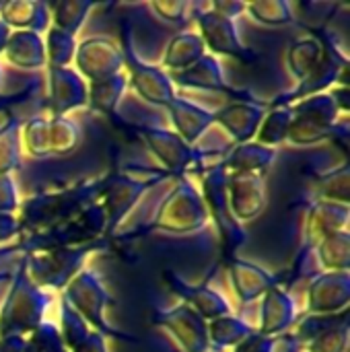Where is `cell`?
Segmentation results:
<instances>
[{
	"label": "cell",
	"instance_id": "26",
	"mask_svg": "<svg viewBox=\"0 0 350 352\" xmlns=\"http://www.w3.org/2000/svg\"><path fill=\"white\" fill-rule=\"evenodd\" d=\"M0 19L12 31H33L43 33L50 29V4L39 0H12L4 2L0 8Z\"/></svg>",
	"mask_w": 350,
	"mask_h": 352
},
{
	"label": "cell",
	"instance_id": "36",
	"mask_svg": "<svg viewBox=\"0 0 350 352\" xmlns=\"http://www.w3.org/2000/svg\"><path fill=\"white\" fill-rule=\"evenodd\" d=\"M252 332H254V328L248 322H243L241 318H235V316H223V318H217V320L208 322V340H210V346L215 344L219 349L237 346Z\"/></svg>",
	"mask_w": 350,
	"mask_h": 352
},
{
	"label": "cell",
	"instance_id": "13",
	"mask_svg": "<svg viewBox=\"0 0 350 352\" xmlns=\"http://www.w3.org/2000/svg\"><path fill=\"white\" fill-rule=\"evenodd\" d=\"M74 70L89 82H97L124 72V52L113 37L93 35L76 43Z\"/></svg>",
	"mask_w": 350,
	"mask_h": 352
},
{
	"label": "cell",
	"instance_id": "32",
	"mask_svg": "<svg viewBox=\"0 0 350 352\" xmlns=\"http://www.w3.org/2000/svg\"><path fill=\"white\" fill-rule=\"evenodd\" d=\"M23 157L21 122L12 113H4L0 120V175H10L19 169Z\"/></svg>",
	"mask_w": 350,
	"mask_h": 352
},
{
	"label": "cell",
	"instance_id": "24",
	"mask_svg": "<svg viewBox=\"0 0 350 352\" xmlns=\"http://www.w3.org/2000/svg\"><path fill=\"white\" fill-rule=\"evenodd\" d=\"M349 204H336L328 200H318L305 219V248L316 250L326 237L349 229Z\"/></svg>",
	"mask_w": 350,
	"mask_h": 352
},
{
	"label": "cell",
	"instance_id": "50",
	"mask_svg": "<svg viewBox=\"0 0 350 352\" xmlns=\"http://www.w3.org/2000/svg\"><path fill=\"white\" fill-rule=\"evenodd\" d=\"M70 352H107V344H105V336H101L99 332L91 330V334L85 338L83 344H78L74 351Z\"/></svg>",
	"mask_w": 350,
	"mask_h": 352
},
{
	"label": "cell",
	"instance_id": "20",
	"mask_svg": "<svg viewBox=\"0 0 350 352\" xmlns=\"http://www.w3.org/2000/svg\"><path fill=\"white\" fill-rule=\"evenodd\" d=\"M165 285L171 293H175L179 299H184L186 305H190L202 320L212 322L223 316H231L229 301L215 289L206 285H188L184 278H179L175 272L165 270L163 272Z\"/></svg>",
	"mask_w": 350,
	"mask_h": 352
},
{
	"label": "cell",
	"instance_id": "17",
	"mask_svg": "<svg viewBox=\"0 0 350 352\" xmlns=\"http://www.w3.org/2000/svg\"><path fill=\"white\" fill-rule=\"evenodd\" d=\"M350 272H320L307 289L309 316H340L349 311Z\"/></svg>",
	"mask_w": 350,
	"mask_h": 352
},
{
	"label": "cell",
	"instance_id": "27",
	"mask_svg": "<svg viewBox=\"0 0 350 352\" xmlns=\"http://www.w3.org/2000/svg\"><path fill=\"white\" fill-rule=\"evenodd\" d=\"M4 56L8 64L21 70H37L47 64L43 37L33 31H12L4 47Z\"/></svg>",
	"mask_w": 350,
	"mask_h": 352
},
{
	"label": "cell",
	"instance_id": "34",
	"mask_svg": "<svg viewBox=\"0 0 350 352\" xmlns=\"http://www.w3.org/2000/svg\"><path fill=\"white\" fill-rule=\"evenodd\" d=\"M316 250H318V260L324 272H349L350 270L349 229L326 237Z\"/></svg>",
	"mask_w": 350,
	"mask_h": 352
},
{
	"label": "cell",
	"instance_id": "16",
	"mask_svg": "<svg viewBox=\"0 0 350 352\" xmlns=\"http://www.w3.org/2000/svg\"><path fill=\"white\" fill-rule=\"evenodd\" d=\"M227 200L231 214L239 225L256 221L268 204L264 175L227 171Z\"/></svg>",
	"mask_w": 350,
	"mask_h": 352
},
{
	"label": "cell",
	"instance_id": "48",
	"mask_svg": "<svg viewBox=\"0 0 350 352\" xmlns=\"http://www.w3.org/2000/svg\"><path fill=\"white\" fill-rule=\"evenodd\" d=\"M208 8L210 10H215L217 14H221V16H225V19H231V21H235V16H239L241 12H245V2H237V0H233V2H229V0H215V2H210L208 4Z\"/></svg>",
	"mask_w": 350,
	"mask_h": 352
},
{
	"label": "cell",
	"instance_id": "46",
	"mask_svg": "<svg viewBox=\"0 0 350 352\" xmlns=\"http://www.w3.org/2000/svg\"><path fill=\"white\" fill-rule=\"evenodd\" d=\"M19 204H21V198H19L12 175H0V212L14 214L19 210Z\"/></svg>",
	"mask_w": 350,
	"mask_h": 352
},
{
	"label": "cell",
	"instance_id": "15",
	"mask_svg": "<svg viewBox=\"0 0 350 352\" xmlns=\"http://www.w3.org/2000/svg\"><path fill=\"white\" fill-rule=\"evenodd\" d=\"M196 21L200 29L198 35L212 56H231L241 62H254V54L243 45L235 21L225 19L210 8L196 12Z\"/></svg>",
	"mask_w": 350,
	"mask_h": 352
},
{
	"label": "cell",
	"instance_id": "5",
	"mask_svg": "<svg viewBox=\"0 0 350 352\" xmlns=\"http://www.w3.org/2000/svg\"><path fill=\"white\" fill-rule=\"evenodd\" d=\"M200 196L204 200L208 219H212L219 229L223 258L229 260L237 254L239 248H243V243L248 241V233L231 214L227 200V169L221 163L202 169Z\"/></svg>",
	"mask_w": 350,
	"mask_h": 352
},
{
	"label": "cell",
	"instance_id": "33",
	"mask_svg": "<svg viewBox=\"0 0 350 352\" xmlns=\"http://www.w3.org/2000/svg\"><path fill=\"white\" fill-rule=\"evenodd\" d=\"M83 142V128L68 116L50 118V155L66 157L72 155Z\"/></svg>",
	"mask_w": 350,
	"mask_h": 352
},
{
	"label": "cell",
	"instance_id": "39",
	"mask_svg": "<svg viewBox=\"0 0 350 352\" xmlns=\"http://www.w3.org/2000/svg\"><path fill=\"white\" fill-rule=\"evenodd\" d=\"M45 45V66L50 68H68L76 54V39L74 35L56 29L54 25L47 29V35L43 39Z\"/></svg>",
	"mask_w": 350,
	"mask_h": 352
},
{
	"label": "cell",
	"instance_id": "1",
	"mask_svg": "<svg viewBox=\"0 0 350 352\" xmlns=\"http://www.w3.org/2000/svg\"><path fill=\"white\" fill-rule=\"evenodd\" d=\"M101 179L103 175L85 177L74 184L47 188L25 198L17 210L19 212L17 217L21 223V235L45 231L58 223L72 219L74 214H78L93 202H99Z\"/></svg>",
	"mask_w": 350,
	"mask_h": 352
},
{
	"label": "cell",
	"instance_id": "51",
	"mask_svg": "<svg viewBox=\"0 0 350 352\" xmlns=\"http://www.w3.org/2000/svg\"><path fill=\"white\" fill-rule=\"evenodd\" d=\"M27 338L25 336H0V352H25Z\"/></svg>",
	"mask_w": 350,
	"mask_h": 352
},
{
	"label": "cell",
	"instance_id": "53",
	"mask_svg": "<svg viewBox=\"0 0 350 352\" xmlns=\"http://www.w3.org/2000/svg\"><path fill=\"white\" fill-rule=\"evenodd\" d=\"M10 33H12V29L0 19V56L4 54V47H6V41H8Z\"/></svg>",
	"mask_w": 350,
	"mask_h": 352
},
{
	"label": "cell",
	"instance_id": "37",
	"mask_svg": "<svg viewBox=\"0 0 350 352\" xmlns=\"http://www.w3.org/2000/svg\"><path fill=\"white\" fill-rule=\"evenodd\" d=\"M316 188L320 194V200L336 202V204H349L350 202V169L349 163H342L340 167H334L326 173H320L316 177Z\"/></svg>",
	"mask_w": 350,
	"mask_h": 352
},
{
	"label": "cell",
	"instance_id": "30",
	"mask_svg": "<svg viewBox=\"0 0 350 352\" xmlns=\"http://www.w3.org/2000/svg\"><path fill=\"white\" fill-rule=\"evenodd\" d=\"M324 58L322 35H307L291 43L287 52V66L297 80H303Z\"/></svg>",
	"mask_w": 350,
	"mask_h": 352
},
{
	"label": "cell",
	"instance_id": "45",
	"mask_svg": "<svg viewBox=\"0 0 350 352\" xmlns=\"http://www.w3.org/2000/svg\"><path fill=\"white\" fill-rule=\"evenodd\" d=\"M196 8V4L190 2H177V0H155L153 2V10L169 23L182 25L188 21V14Z\"/></svg>",
	"mask_w": 350,
	"mask_h": 352
},
{
	"label": "cell",
	"instance_id": "11",
	"mask_svg": "<svg viewBox=\"0 0 350 352\" xmlns=\"http://www.w3.org/2000/svg\"><path fill=\"white\" fill-rule=\"evenodd\" d=\"M140 134L149 151L157 157V161L167 169L169 175L184 177L192 167L200 165L204 153L188 144L182 136L171 130L157 128V126H134Z\"/></svg>",
	"mask_w": 350,
	"mask_h": 352
},
{
	"label": "cell",
	"instance_id": "31",
	"mask_svg": "<svg viewBox=\"0 0 350 352\" xmlns=\"http://www.w3.org/2000/svg\"><path fill=\"white\" fill-rule=\"evenodd\" d=\"M126 89H128L126 72H120L116 76H109V78H103L97 82H89L87 105H91V109H95V111H101L103 116L113 118Z\"/></svg>",
	"mask_w": 350,
	"mask_h": 352
},
{
	"label": "cell",
	"instance_id": "6",
	"mask_svg": "<svg viewBox=\"0 0 350 352\" xmlns=\"http://www.w3.org/2000/svg\"><path fill=\"white\" fill-rule=\"evenodd\" d=\"M208 221L200 190L188 177H177V184L157 208L153 229L171 235H188L200 231Z\"/></svg>",
	"mask_w": 350,
	"mask_h": 352
},
{
	"label": "cell",
	"instance_id": "21",
	"mask_svg": "<svg viewBox=\"0 0 350 352\" xmlns=\"http://www.w3.org/2000/svg\"><path fill=\"white\" fill-rule=\"evenodd\" d=\"M52 116H66L87 105L89 85L74 68H47Z\"/></svg>",
	"mask_w": 350,
	"mask_h": 352
},
{
	"label": "cell",
	"instance_id": "25",
	"mask_svg": "<svg viewBox=\"0 0 350 352\" xmlns=\"http://www.w3.org/2000/svg\"><path fill=\"white\" fill-rule=\"evenodd\" d=\"M167 113H169V120L173 122L175 134L182 136L192 146L215 124V111L204 109V107H200L188 99H179V97H175L167 105Z\"/></svg>",
	"mask_w": 350,
	"mask_h": 352
},
{
	"label": "cell",
	"instance_id": "43",
	"mask_svg": "<svg viewBox=\"0 0 350 352\" xmlns=\"http://www.w3.org/2000/svg\"><path fill=\"white\" fill-rule=\"evenodd\" d=\"M350 342L349 318L336 322L334 326L320 332L311 342H307V352H347Z\"/></svg>",
	"mask_w": 350,
	"mask_h": 352
},
{
	"label": "cell",
	"instance_id": "54",
	"mask_svg": "<svg viewBox=\"0 0 350 352\" xmlns=\"http://www.w3.org/2000/svg\"><path fill=\"white\" fill-rule=\"evenodd\" d=\"M2 82H4V70H2V64H0V93H2ZM17 95H19V93H17ZM17 95H12V97H0V109L6 107V105H10V103L14 101Z\"/></svg>",
	"mask_w": 350,
	"mask_h": 352
},
{
	"label": "cell",
	"instance_id": "12",
	"mask_svg": "<svg viewBox=\"0 0 350 352\" xmlns=\"http://www.w3.org/2000/svg\"><path fill=\"white\" fill-rule=\"evenodd\" d=\"M322 39H324V58L320 60V64L303 80H299L295 89L274 97L268 103V107H291L293 103H297L305 97L328 93V89L332 85H336L340 70L349 66V56L342 54L330 37L322 35Z\"/></svg>",
	"mask_w": 350,
	"mask_h": 352
},
{
	"label": "cell",
	"instance_id": "28",
	"mask_svg": "<svg viewBox=\"0 0 350 352\" xmlns=\"http://www.w3.org/2000/svg\"><path fill=\"white\" fill-rule=\"evenodd\" d=\"M276 159V148L264 146L256 140L243 142V144H233L227 157L221 161V165L229 173H260L274 163Z\"/></svg>",
	"mask_w": 350,
	"mask_h": 352
},
{
	"label": "cell",
	"instance_id": "3",
	"mask_svg": "<svg viewBox=\"0 0 350 352\" xmlns=\"http://www.w3.org/2000/svg\"><path fill=\"white\" fill-rule=\"evenodd\" d=\"M50 303L52 295L35 287L25 272V264H21L0 307V336L27 338L39 324H43Z\"/></svg>",
	"mask_w": 350,
	"mask_h": 352
},
{
	"label": "cell",
	"instance_id": "18",
	"mask_svg": "<svg viewBox=\"0 0 350 352\" xmlns=\"http://www.w3.org/2000/svg\"><path fill=\"white\" fill-rule=\"evenodd\" d=\"M173 87L179 85L184 89H198V91H217V93H227L231 97H235V101H252L256 97H252L245 91H237L233 89L223 74L221 62L217 56L212 54H204L194 66H190L188 70L182 72H173L169 74Z\"/></svg>",
	"mask_w": 350,
	"mask_h": 352
},
{
	"label": "cell",
	"instance_id": "10",
	"mask_svg": "<svg viewBox=\"0 0 350 352\" xmlns=\"http://www.w3.org/2000/svg\"><path fill=\"white\" fill-rule=\"evenodd\" d=\"M153 184V177H138L120 169L103 173L99 204L107 219V233H113L118 229V225L132 212V208Z\"/></svg>",
	"mask_w": 350,
	"mask_h": 352
},
{
	"label": "cell",
	"instance_id": "23",
	"mask_svg": "<svg viewBox=\"0 0 350 352\" xmlns=\"http://www.w3.org/2000/svg\"><path fill=\"white\" fill-rule=\"evenodd\" d=\"M227 270H229V278L237 295V301L243 305L254 303L256 299H262L274 285L281 283L274 274H270L262 266L241 260L237 256L227 260Z\"/></svg>",
	"mask_w": 350,
	"mask_h": 352
},
{
	"label": "cell",
	"instance_id": "35",
	"mask_svg": "<svg viewBox=\"0 0 350 352\" xmlns=\"http://www.w3.org/2000/svg\"><path fill=\"white\" fill-rule=\"evenodd\" d=\"M291 122H293V109L291 107H268L254 140L264 144V146L276 148L289 138Z\"/></svg>",
	"mask_w": 350,
	"mask_h": 352
},
{
	"label": "cell",
	"instance_id": "9",
	"mask_svg": "<svg viewBox=\"0 0 350 352\" xmlns=\"http://www.w3.org/2000/svg\"><path fill=\"white\" fill-rule=\"evenodd\" d=\"M120 47L124 52V68L128 70L126 72L128 85H132L134 91L144 101H149L153 105L167 107L175 99V87L171 82V76L161 66L146 64L144 60H140V56H136L126 23L122 29V45Z\"/></svg>",
	"mask_w": 350,
	"mask_h": 352
},
{
	"label": "cell",
	"instance_id": "42",
	"mask_svg": "<svg viewBox=\"0 0 350 352\" xmlns=\"http://www.w3.org/2000/svg\"><path fill=\"white\" fill-rule=\"evenodd\" d=\"M60 338L66 346V351H74L78 344L85 342V338L91 334L89 324L60 297V326H58Z\"/></svg>",
	"mask_w": 350,
	"mask_h": 352
},
{
	"label": "cell",
	"instance_id": "41",
	"mask_svg": "<svg viewBox=\"0 0 350 352\" xmlns=\"http://www.w3.org/2000/svg\"><path fill=\"white\" fill-rule=\"evenodd\" d=\"M245 10L254 21L266 27H283L295 21L293 4L287 0H256V2H248Z\"/></svg>",
	"mask_w": 350,
	"mask_h": 352
},
{
	"label": "cell",
	"instance_id": "52",
	"mask_svg": "<svg viewBox=\"0 0 350 352\" xmlns=\"http://www.w3.org/2000/svg\"><path fill=\"white\" fill-rule=\"evenodd\" d=\"M330 95H332V99H334V103H336L338 111H340L342 116H349V109H350L349 87H336V89H332V91H330Z\"/></svg>",
	"mask_w": 350,
	"mask_h": 352
},
{
	"label": "cell",
	"instance_id": "49",
	"mask_svg": "<svg viewBox=\"0 0 350 352\" xmlns=\"http://www.w3.org/2000/svg\"><path fill=\"white\" fill-rule=\"evenodd\" d=\"M21 235V223L17 214L0 212V243L10 241L12 237Z\"/></svg>",
	"mask_w": 350,
	"mask_h": 352
},
{
	"label": "cell",
	"instance_id": "44",
	"mask_svg": "<svg viewBox=\"0 0 350 352\" xmlns=\"http://www.w3.org/2000/svg\"><path fill=\"white\" fill-rule=\"evenodd\" d=\"M25 352H68L56 324L43 322L39 324L29 336H27V349Z\"/></svg>",
	"mask_w": 350,
	"mask_h": 352
},
{
	"label": "cell",
	"instance_id": "7",
	"mask_svg": "<svg viewBox=\"0 0 350 352\" xmlns=\"http://www.w3.org/2000/svg\"><path fill=\"white\" fill-rule=\"evenodd\" d=\"M62 299L89 324L91 330L99 332L101 336H113V338H122V340H134L132 336L113 330L107 320H105V311L107 307L113 303L111 295L107 293V289L103 287V283L99 280V276L89 270L83 268L62 291Z\"/></svg>",
	"mask_w": 350,
	"mask_h": 352
},
{
	"label": "cell",
	"instance_id": "4",
	"mask_svg": "<svg viewBox=\"0 0 350 352\" xmlns=\"http://www.w3.org/2000/svg\"><path fill=\"white\" fill-rule=\"evenodd\" d=\"M107 245V239H99L87 245L76 248H60V250H47V252H35L25 254V272L29 280L39 289H54L64 291L66 285L85 268L87 260L103 250Z\"/></svg>",
	"mask_w": 350,
	"mask_h": 352
},
{
	"label": "cell",
	"instance_id": "40",
	"mask_svg": "<svg viewBox=\"0 0 350 352\" xmlns=\"http://www.w3.org/2000/svg\"><path fill=\"white\" fill-rule=\"evenodd\" d=\"M93 6H95L93 2H85V0H60L50 6V16H52L56 29H62V31L74 35L83 27V23H85L87 14L93 10Z\"/></svg>",
	"mask_w": 350,
	"mask_h": 352
},
{
	"label": "cell",
	"instance_id": "2",
	"mask_svg": "<svg viewBox=\"0 0 350 352\" xmlns=\"http://www.w3.org/2000/svg\"><path fill=\"white\" fill-rule=\"evenodd\" d=\"M105 233H107L105 212L99 202H93L91 206H87L72 219L58 223L45 231L23 233L21 241L14 248L25 254L60 250V248H76V245H87V243L99 241V239H103Z\"/></svg>",
	"mask_w": 350,
	"mask_h": 352
},
{
	"label": "cell",
	"instance_id": "14",
	"mask_svg": "<svg viewBox=\"0 0 350 352\" xmlns=\"http://www.w3.org/2000/svg\"><path fill=\"white\" fill-rule=\"evenodd\" d=\"M153 324L165 328L184 352H208V322L202 320L190 305L179 303L165 311H155Z\"/></svg>",
	"mask_w": 350,
	"mask_h": 352
},
{
	"label": "cell",
	"instance_id": "47",
	"mask_svg": "<svg viewBox=\"0 0 350 352\" xmlns=\"http://www.w3.org/2000/svg\"><path fill=\"white\" fill-rule=\"evenodd\" d=\"M235 352H274V338H268L254 330L245 340L235 346Z\"/></svg>",
	"mask_w": 350,
	"mask_h": 352
},
{
	"label": "cell",
	"instance_id": "38",
	"mask_svg": "<svg viewBox=\"0 0 350 352\" xmlns=\"http://www.w3.org/2000/svg\"><path fill=\"white\" fill-rule=\"evenodd\" d=\"M21 144L33 159H47L50 155V118L33 116L21 126Z\"/></svg>",
	"mask_w": 350,
	"mask_h": 352
},
{
	"label": "cell",
	"instance_id": "19",
	"mask_svg": "<svg viewBox=\"0 0 350 352\" xmlns=\"http://www.w3.org/2000/svg\"><path fill=\"white\" fill-rule=\"evenodd\" d=\"M268 111V103L262 101H233L215 111V124H219L233 144H243L256 138L258 128Z\"/></svg>",
	"mask_w": 350,
	"mask_h": 352
},
{
	"label": "cell",
	"instance_id": "8",
	"mask_svg": "<svg viewBox=\"0 0 350 352\" xmlns=\"http://www.w3.org/2000/svg\"><path fill=\"white\" fill-rule=\"evenodd\" d=\"M291 109H293V122L287 140L297 146H311L322 140H328L332 128L342 116L330 93L305 97L293 103Z\"/></svg>",
	"mask_w": 350,
	"mask_h": 352
},
{
	"label": "cell",
	"instance_id": "29",
	"mask_svg": "<svg viewBox=\"0 0 350 352\" xmlns=\"http://www.w3.org/2000/svg\"><path fill=\"white\" fill-rule=\"evenodd\" d=\"M204 54H206V47H204L202 37L198 33L186 31V33L175 35L167 43L163 60H161V68L169 74L182 72V70H188L190 66H194Z\"/></svg>",
	"mask_w": 350,
	"mask_h": 352
},
{
	"label": "cell",
	"instance_id": "22",
	"mask_svg": "<svg viewBox=\"0 0 350 352\" xmlns=\"http://www.w3.org/2000/svg\"><path fill=\"white\" fill-rule=\"evenodd\" d=\"M297 305L289 291L278 283L264 297L260 307V328L258 332L268 338H278L293 330L297 324Z\"/></svg>",
	"mask_w": 350,
	"mask_h": 352
}]
</instances>
